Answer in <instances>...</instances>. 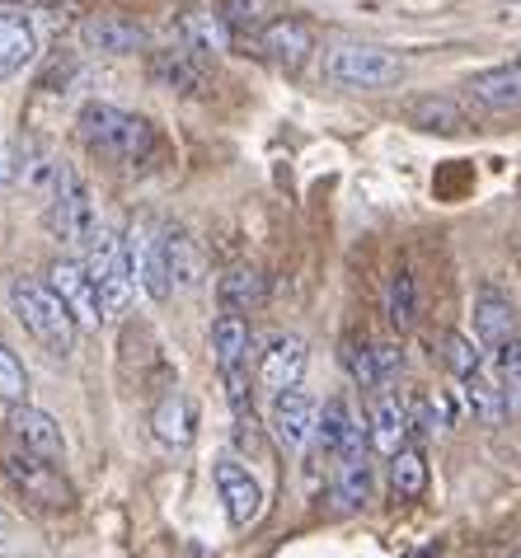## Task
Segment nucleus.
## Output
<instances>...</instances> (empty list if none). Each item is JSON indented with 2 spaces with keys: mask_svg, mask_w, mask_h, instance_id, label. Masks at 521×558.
Here are the masks:
<instances>
[{
  "mask_svg": "<svg viewBox=\"0 0 521 558\" xmlns=\"http://www.w3.org/2000/svg\"><path fill=\"white\" fill-rule=\"evenodd\" d=\"M75 132H81L89 155L118 165H136L156 150V128L142 113H128L118 104H85L81 118H75Z\"/></svg>",
  "mask_w": 521,
  "mask_h": 558,
  "instance_id": "nucleus-1",
  "label": "nucleus"
},
{
  "mask_svg": "<svg viewBox=\"0 0 521 558\" xmlns=\"http://www.w3.org/2000/svg\"><path fill=\"white\" fill-rule=\"evenodd\" d=\"M10 310H14V319H20L52 356H71L75 329H81V324H75L66 301L52 291V282H38V277H14V282H10Z\"/></svg>",
  "mask_w": 521,
  "mask_h": 558,
  "instance_id": "nucleus-2",
  "label": "nucleus"
},
{
  "mask_svg": "<svg viewBox=\"0 0 521 558\" xmlns=\"http://www.w3.org/2000/svg\"><path fill=\"white\" fill-rule=\"evenodd\" d=\"M43 221H48V235L57 244H66V250H81V244H89V240H95V230H99L89 183L81 179V169L66 165V160H61V174H57V189L48 197Z\"/></svg>",
  "mask_w": 521,
  "mask_h": 558,
  "instance_id": "nucleus-3",
  "label": "nucleus"
},
{
  "mask_svg": "<svg viewBox=\"0 0 521 558\" xmlns=\"http://www.w3.org/2000/svg\"><path fill=\"white\" fill-rule=\"evenodd\" d=\"M325 75L343 89H390L404 81V61L372 43H334L325 52Z\"/></svg>",
  "mask_w": 521,
  "mask_h": 558,
  "instance_id": "nucleus-4",
  "label": "nucleus"
},
{
  "mask_svg": "<svg viewBox=\"0 0 521 558\" xmlns=\"http://www.w3.org/2000/svg\"><path fill=\"white\" fill-rule=\"evenodd\" d=\"M85 263H89V272H95V282H99V296H104V310H109V319L128 315L132 287H136L132 258H128V240L99 226L95 240L85 244Z\"/></svg>",
  "mask_w": 521,
  "mask_h": 558,
  "instance_id": "nucleus-5",
  "label": "nucleus"
},
{
  "mask_svg": "<svg viewBox=\"0 0 521 558\" xmlns=\"http://www.w3.org/2000/svg\"><path fill=\"white\" fill-rule=\"evenodd\" d=\"M48 282L61 301H66V310L75 315V324L81 329H99L104 319H109V310H104V296H99V282L95 272H89V263L81 258H57L48 268Z\"/></svg>",
  "mask_w": 521,
  "mask_h": 558,
  "instance_id": "nucleus-6",
  "label": "nucleus"
},
{
  "mask_svg": "<svg viewBox=\"0 0 521 558\" xmlns=\"http://www.w3.org/2000/svg\"><path fill=\"white\" fill-rule=\"evenodd\" d=\"M5 474L24 498H34L43 507H71V484L61 478L57 460L28 451V446H14V451L5 456Z\"/></svg>",
  "mask_w": 521,
  "mask_h": 558,
  "instance_id": "nucleus-7",
  "label": "nucleus"
},
{
  "mask_svg": "<svg viewBox=\"0 0 521 558\" xmlns=\"http://www.w3.org/2000/svg\"><path fill=\"white\" fill-rule=\"evenodd\" d=\"M128 258H132L136 287H142L150 301H170L174 277H170V263H165V240L150 221H136L128 230Z\"/></svg>",
  "mask_w": 521,
  "mask_h": 558,
  "instance_id": "nucleus-8",
  "label": "nucleus"
},
{
  "mask_svg": "<svg viewBox=\"0 0 521 558\" xmlns=\"http://www.w3.org/2000/svg\"><path fill=\"white\" fill-rule=\"evenodd\" d=\"M146 75L174 95H189V99H203L207 95V66H203V52L193 48H156L146 61Z\"/></svg>",
  "mask_w": 521,
  "mask_h": 558,
  "instance_id": "nucleus-9",
  "label": "nucleus"
},
{
  "mask_svg": "<svg viewBox=\"0 0 521 558\" xmlns=\"http://www.w3.org/2000/svg\"><path fill=\"white\" fill-rule=\"evenodd\" d=\"M315 441L325 446L329 456H366V446H372V432L366 423H358V413L343 395H329L325 409H319V427H315Z\"/></svg>",
  "mask_w": 521,
  "mask_h": 558,
  "instance_id": "nucleus-10",
  "label": "nucleus"
},
{
  "mask_svg": "<svg viewBox=\"0 0 521 558\" xmlns=\"http://www.w3.org/2000/svg\"><path fill=\"white\" fill-rule=\"evenodd\" d=\"M268 423H272V437H278L287 451H305V441H311L315 427H319V404L301 390V385H291V390L272 395Z\"/></svg>",
  "mask_w": 521,
  "mask_h": 558,
  "instance_id": "nucleus-11",
  "label": "nucleus"
},
{
  "mask_svg": "<svg viewBox=\"0 0 521 558\" xmlns=\"http://www.w3.org/2000/svg\"><path fill=\"white\" fill-rule=\"evenodd\" d=\"M254 48L264 52L268 61H278L282 71H301L305 61H311L315 52V34H311V24L305 20H268L264 28H258V38H254Z\"/></svg>",
  "mask_w": 521,
  "mask_h": 558,
  "instance_id": "nucleus-12",
  "label": "nucleus"
},
{
  "mask_svg": "<svg viewBox=\"0 0 521 558\" xmlns=\"http://www.w3.org/2000/svg\"><path fill=\"white\" fill-rule=\"evenodd\" d=\"M305 362H311V348H305V338L278 333L264 348V356H258V385H264L268 395H282V390H291V385H301Z\"/></svg>",
  "mask_w": 521,
  "mask_h": 558,
  "instance_id": "nucleus-13",
  "label": "nucleus"
},
{
  "mask_svg": "<svg viewBox=\"0 0 521 558\" xmlns=\"http://www.w3.org/2000/svg\"><path fill=\"white\" fill-rule=\"evenodd\" d=\"M217 488L226 498V517H231V525H254L258 511H264V488H258V478L244 470L240 460H217Z\"/></svg>",
  "mask_w": 521,
  "mask_h": 558,
  "instance_id": "nucleus-14",
  "label": "nucleus"
},
{
  "mask_svg": "<svg viewBox=\"0 0 521 558\" xmlns=\"http://www.w3.org/2000/svg\"><path fill=\"white\" fill-rule=\"evenodd\" d=\"M81 43L104 57H132L146 48V28L136 20H122V14H89L81 24Z\"/></svg>",
  "mask_w": 521,
  "mask_h": 558,
  "instance_id": "nucleus-15",
  "label": "nucleus"
},
{
  "mask_svg": "<svg viewBox=\"0 0 521 558\" xmlns=\"http://www.w3.org/2000/svg\"><path fill=\"white\" fill-rule=\"evenodd\" d=\"M10 432H14V441H20V446H28V451H38L48 460L66 456V437H61L57 417L34 409L28 399H24V404H10Z\"/></svg>",
  "mask_w": 521,
  "mask_h": 558,
  "instance_id": "nucleus-16",
  "label": "nucleus"
},
{
  "mask_svg": "<svg viewBox=\"0 0 521 558\" xmlns=\"http://www.w3.org/2000/svg\"><path fill=\"white\" fill-rule=\"evenodd\" d=\"M174 38L183 43V48H193V52H226L235 43V28L221 20V10H183L179 20H174Z\"/></svg>",
  "mask_w": 521,
  "mask_h": 558,
  "instance_id": "nucleus-17",
  "label": "nucleus"
},
{
  "mask_svg": "<svg viewBox=\"0 0 521 558\" xmlns=\"http://www.w3.org/2000/svg\"><path fill=\"white\" fill-rule=\"evenodd\" d=\"M470 99L484 104V108H494V113H512V108H521V57L474 75V81H470Z\"/></svg>",
  "mask_w": 521,
  "mask_h": 558,
  "instance_id": "nucleus-18",
  "label": "nucleus"
},
{
  "mask_svg": "<svg viewBox=\"0 0 521 558\" xmlns=\"http://www.w3.org/2000/svg\"><path fill=\"white\" fill-rule=\"evenodd\" d=\"M38 52V34L24 10H0V81L20 75Z\"/></svg>",
  "mask_w": 521,
  "mask_h": 558,
  "instance_id": "nucleus-19",
  "label": "nucleus"
},
{
  "mask_svg": "<svg viewBox=\"0 0 521 558\" xmlns=\"http://www.w3.org/2000/svg\"><path fill=\"white\" fill-rule=\"evenodd\" d=\"M474 338L484 348H502L508 338H517V310L494 287H480V296H474Z\"/></svg>",
  "mask_w": 521,
  "mask_h": 558,
  "instance_id": "nucleus-20",
  "label": "nucleus"
},
{
  "mask_svg": "<svg viewBox=\"0 0 521 558\" xmlns=\"http://www.w3.org/2000/svg\"><path fill=\"white\" fill-rule=\"evenodd\" d=\"M211 362H217L221 376L244 371V362H250V324H244V315H231V310L217 315V324H211Z\"/></svg>",
  "mask_w": 521,
  "mask_h": 558,
  "instance_id": "nucleus-21",
  "label": "nucleus"
},
{
  "mask_svg": "<svg viewBox=\"0 0 521 558\" xmlns=\"http://www.w3.org/2000/svg\"><path fill=\"white\" fill-rule=\"evenodd\" d=\"M57 174H61L57 150H52L48 142H43V136H24V146H20V183H24V193H34V197H52Z\"/></svg>",
  "mask_w": 521,
  "mask_h": 558,
  "instance_id": "nucleus-22",
  "label": "nucleus"
},
{
  "mask_svg": "<svg viewBox=\"0 0 521 558\" xmlns=\"http://www.w3.org/2000/svg\"><path fill=\"white\" fill-rule=\"evenodd\" d=\"M366 432H372V451L376 456H400L404 437H409V409L395 395H380L372 404V423H366Z\"/></svg>",
  "mask_w": 521,
  "mask_h": 558,
  "instance_id": "nucleus-23",
  "label": "nucleus"
},
{
  "mask_svg": "<svg viewBox=\"0 0 521 558\" xmlns=\"http://www.w3.org/2000/svg\"><path fill=\"white\" fill-rule=\"evenodd\" d=\"M160 240H165V263H170V277H174V287H203L207 282V258L203 250L193 244L189 230H160Z\"/></svg>",
  "mask_w": 521,
  "mask_h": 558,
  "instance_id": "nucleus-24",
  "label": "nucleus"
},
{
  "mask_svg": "<svg viewBox=\"0 0 521 558\" xmlns=\"http://www.w3.org/2000/svg\"><path fill=\"white\" fill-rule=\"evenodd\" d=\"M409 122L419 132H437V136H456V132H465V108L447 99V95H419L409 104Z\"/></svg>",
  "mask_w": 521,
  "mask_h": 558,
  "instance_id": "nucleus-25",
  "label": "nucleus"
},
{
  "mask_svg": "<svg viewBox=\"0 0 521 558\" xmlns=\"http://www.w3.org/2000/svg\"><path fill=\"white\" fill-rule=\"evenodd\" d=\"M150 427H156V437L165 446H193V432H197V413L183 395H165L156 404V417H150Z\"/></svg>",
  "mask_w": 521,
  "mask_h": 558,
  "instance_id": "nucleus-26",
  "label": "nucleus"
},
{
  "mask_svg": "<svg viewBox=\"0 0 521 558\" xmlns=\"http://www.w3.org/2000/svg\"><path fill=\"white\" fill-rule=\"evenodd\" d=\"M268 296V282H264V272L258 268H231L217 282V301L221 310H231V315H244V310H258Z\"/></svg>",
  "mask_w": 521,
  "mask_h": 558,
  "instance_id": "nucleus-27",
  "label": "nucleus"
},
{
  "mask_svg": "<svg viewBox=\"0 0 521 558\" xmlns=\"http://www.w3.org/2000/svg\"><path fill=\"white\" fill-rule=\"evenodd\" d=\"M334 498H339V507H348V511H358V507L372 502V464H366V456H343L339 460Z\"/></svg>",
  "mask_w": 521,
  "mask_h": 558,
  "instance_id": "nucleus-28",
  "label": "nucleus"
},
{
  "mask_svg": "<svg viewBox=\"0 0 521 558\" xmlns=\"http://www.w3.org/2000/svg\"><path fill=\"white\" fill-rule=\"evenodd\" d=\"M386 310H390V324L400 333H409L419 324V282H413L409 268H395L390 287H386Z\"/></svg>",
  "mask_w": 521,
  "mask_h": 558,
  "instance_id": "nucleus-29",
  "label": "nucleus"
},
{
  "mask_svg": "<svg viewBox=\"0 0 521 558\" xmlns=\"http://www.w3.org/2000/svg\"><path fill=\"white\" fill-rule=\"evenodd\" d=\"M339 362L352 380L362 385V390H376V385H386L380 380V362H376V343H366V338H343V348H339Z\"/></svg>",
  "mask_w": 521,
  "mask_h": 558,
  "instance_id": "nucleus-30",
  "label": "nucleus"
},
{
  "mask_svg": "<svg viewBox=\"0 0 521 558\" xmlns=\"http://www.w3.org/2000/svg\"><path fill=\"white\" fill-rule=\"evenodd\" d=\"M390 488H395V498H423V488H427V460H423V451L404 446L400 456H390Z\"/></svg>",
  "mask_w": 521,
  "mask_h": 558,
  "instance_id": "nucleus-31",
  "label": "nucleus"
},
{
  "mask_svg": "<svg viewBox=\"0 0 521 558\" xmlns=\"http://www.w3.org/2000/svg\"><path fill=\"white\" fill-rule=\"evenodd\" d=\"M465 399L480 423H502V413H508V404H502V385L484 376V366L474 371V376H465Z\"/></svg>",
  "mask_w": 521,
  "mask_h": 558,
  "instance_id": "nucleus-32",
  "label": "nucleus"
},
{
  "mask_svg": "<svg viewBox=\"0 0 521 558\" xmlns=\"http://www.w3.org/2000/svg\"><path fill=\"white\" fill-rule=\"evenodd\" d=\"M0 399H5V404H24L28 399V371L5 343H0Z\"/></svg>",
  "mask_w": 521,
  "mask_h": 558,
  "instance_id": "nucleus-33",
  "label": "nucleus"
},
{
  "mask_svg": "<svg viewBox=\"0 0 521 558\" xmlns=\"http://www.w3.org/2000/svg\"><path fill=\"white\" fill-rule=\"evenodd\" d=\"M441 362H447L451 376L465 380V376L480 371V348H474L465 333H447V338H441Z\"/></svg>",
  "mask_w": 521,
  "mask_h": 558,
  "instance_id": "nucleus-34",
  "label": "nucleus"
},
{
  "mask_svg": "<svg viewBox=\"0 0 521 558\" xmlns=\"http://www.w3.org/2000/svg\"><path fill=\"white\" fill-rule=\"evenodd\" d=\"M221 20L235 28V38H258V28H264V10H258V0H217Z\"/></svg>",
  "mask_w": 521,
  "mask_h": 558,
  "instance_id": "nucleus-35",
  "label": "nucleus"
},
{
  "mask_svg": "<svg viewBox=\"0 0 521 558\" xmlns=\"http://www.w3.org/2000/svg\"><path fill=\"white\" fill-rule=\"evenodd\" d=\"M20 183V146L0 136V189H14Z\"/></svg>",
  "mask_w": 521,
  "mask_h": 558,
  "instance_id": "nucleus-36",
  "label": "nucleus"
},
{
  "mask_svg": "<svg viewBox=\"0 0 521 558\" xmlns=\"http://www.w3.org/2000/svg\"><path fill=\"white\" fill-rule=\"evenodd\" d=\"M376 362H380V380H390V376H400L404 352L395 348V343H376Z\"/></svg>",
  "mask_w": 521,
  "mask_h": 558,
  "instance_id": "nucleus-37",
  "label": "nucleus"
},
{
  "mask_svg": "<svg viewBox=\"0 0 521 558\" xmlns=\"http://www.w3.org/2000/svg\"><path fill=\"white\" fill-rule=\"evenodd\" d=\"M498 356H502V371L517 380V390H521V338H508V343L498 348Z\"/></svg>",
  "mask_w": 521,
  "mask_h": 558,
  "instance_id": "nucleus-38",
  "label": "nucleus"
},
{
  "mask_svg": "<svg viewBox=\"0 0 521 558\" xmlns=\"http://www.w3.org/2000/svg\"><path fill=\"white\" fill-rule=\"evenodd\" d=\"M508 558H521V549H517V554H508Z\"/></svg>",
  "mask_w": 521,
  "mask_h": 558,
  "instance_id": "nucleus-39",
  "label": "nucleus"
}]
</instances>
